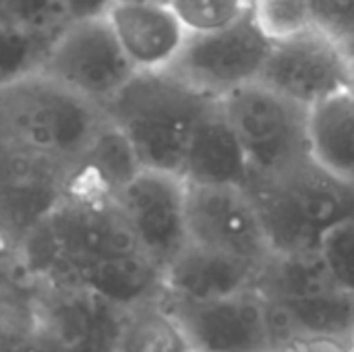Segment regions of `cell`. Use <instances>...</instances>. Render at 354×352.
<instances>
[{
  "instance_id": "9",
  "label": "cell",
  "mask_w": 354,
  "mask_h": 352,
  "mask_svg": "<svg viewBox=\"0 0 354 352\" xmlns=\"http://www.w3.org/2000/svg\"><path fill=\"white\" fill-rule=\"evenodd\" d=\"M187 183V180H185ZM189 243L263 268L274 249L245 187L187 183Z\"/></svg>"
},
{
  "instance_id": "16",
  "label": "cell",
  "mask_w": 354,
  "mask_h": 352,
  "mask_svg": "<svg viewBox=\"0 0 354 352\" xmlns=\"http://www.w3.org/2000/svg\"><path fill=\"white\" fill-rule=\"evenodd\" d=\"M307 149L315 166L354 185V87L338 89L307 108Z\"/></svg>"
},
{
  "instance_id": "23",
  "label": "cell",
  "mask_w": 354,
  "mask_h": 352,
  "mask_svg": "<svg viewBox=\"0 0 354 352\" xmlns=\"http://www.w3.org/2000/svg\"><path fill=\"white\" fill-rule=\"evenodd\" d=\"M280 352H353L351 344L332 338H292L284 342Z\"/></svg>"
},
{
  "instance_id": "13",
  "label": "cell",
  "mask_w": 354,
  "mask_h": 352,
  "mask_svg": "<svg viewBox=\"0 0 354 352\" xmlns=\"http://www.w3.org/2000/svg\"><path fill=\"white\" fill-rule=\"evenodd\" d=\"M66 23L58 0H0V85L39 71Z\"/></svg>"
},
{
  "instance_id": "6",
  "label": "cell",
  "mask_w": 354,
  "mask_h": 352,
  "mask_svg": "<svg viewBox=\"0 0 354 352\" xmlns=\"http://www.w3.org/2000/svg\"><path fill=\"white\" fill-rule=\"evenodd\" d=\"M270 50L272 39L247 10L239 21L222 29L189 33L183 50L166 71L209 98H222L259 81Z\"/></svg>"
},
{
  "instance_id": "18",
  "label": "cell",
  "mask_w": 354,
  "mask_h": 352,
  "mask_svg": "<svg viewBox=\"0 0 354 352\" xmlns=\"http://www.w3.org/2000/svg\"><path fill=\"white\" fill-rule=\"evenodd\" d=\"M139 170L141 164L129 139L106 116L91 145L71 170L64 185L114 197Z\"/></svg>"
},
{
  "instance_id": "17",
  "label": "cell",
  "mask_w": 354,
  "mask_h": 352,
  "mask_svg": "<svg viewBox=\"0 0 354 352\" xmlns=\"http://www.w3.org/2000/svg\"><path fill=\"white\" fill-rule=\"evenodd\" d=\"M116 317L112 352H193L180 319L162 295L116 309Z\"/></svg>"
},
{
  "instance_id": "22",
  "label": "cell",
  "mask_w": 354,
  "mask_h": 352,
  "mask_svg": "<svg viewBox=\"0 0 354 352\" xmlns=\"http://www.w3.org/2000/svg\"><path fill=\"white\" fill-rule=\"evenodd\" d=\"M315 25L336 35H354V0H311Z\"/></svg>"
},
{
  "instance_id": "10",
  "label": "cell",
  "mask_w": 354,
  "mask_h": 352,
  "mask_svg": "<svg viewBox=\"0 0 354 352\" xmlns=\"http://www.w3.org/2000/svg\"><path fill=\"white\" fill-rule=\"evenodd\" d=\"M164 301L180 319L195 352L278 351L270 305L255 286L214 301Z\"/></svg>"
},
{
  "instance_id": "12",
  "label": "cell",
  "mask_w": 354,
  "mask_h": 352,
  "mask_svg": "<svg viewBox=\"0 0 354 352\" xmlns=\"http://www.w3.org/2000/svg\"><path fill=\"white\" fill-rule=\"evenodd\" d=\"M106 19L137 73L166 71L189 37L168 0H114Z\"/></svg>"
},
{
  "instance_id": "5",
  "label": "cell",
  "mask_w": 354,
  "mask_h": 352,
  "mask_svg": "<svg viewBox=\"0 0 354 352\" xmlns=\"http://www.w3.org/2000/svg\"><path fill=\"white\" fill-rule=\"evenodd\" d=\"M234 129L251 176H278L309 160L307 108L261 81L220 98Z\"/></svg>"
},
{
  "instance_id": "7",
  "label": "cell",
  "mask_w": 354,
  "mask_h": 352,
  "mask_svg": "<svg viewBox=\"0 0 354 352\" xmlns=\"http://www.w3.org/2000/svg\"><path fill=\"white\" fill-rule=\"evenodd\" d=\"M39 73L104 108L137 71L104 15L68 21L50 46Z\"/></svg>"
},
{
  "instance_id": "28",
  "label": "cell",
  "mask_w": 354,
  "mask_h": 352,
  "mask_svg": "<svg viewBox=\"0 0 354 352\" xmlns=\"http://www.w3.org/2000/svg\"><path fill=\"white\" fill-rule=\"evenodd\" d=\"M193 352H195V351H193Z\"/></svg>"
},
{
  "instance_id": "11",
  "label": "cell",
  "mask_w": 354,
  "mask_h": 352,
  "mask_svg": "<svg viewBox=\"0 0 354 352\" xmlns=\"http://www.w3.org/2000/svg\"><path fill=\"white\" fill-rule=\"evenodd\" d=\"M114 199L139 247L164 272L189 243L185 178L172 172L141 168Z\"/></svg>"
},
{
  "instance_id": "27",
  "label": "cell",
  "mask_w": 354,
  "mask_h": 352,
  "mask_svg": "<svg viewBox=\"0 0 354 352\" xmlns=\"http://www.w3.org/2000/svg\"><path fill=\"white\" fill-rule=\"evenodd\" d=\"M0 239H2V237H0Z\"/></svg>"
},
{
  "instance_id": "24",
  "label": "cell",
  "mask_w": 354,
  "mask_h": 352,
  "mask_svg": "<svg viewBox=\"0 0 354 352\" xmlns=\"http://www.w3.org/2000/svg\"><path fill=\"white\" fill-rule=\"evenodd\" d=\"M66 21L89 19V17H104L114 0H58Z\"/></svg>"
},
{
  "instance_id": "26",
  "label": "cell",
  "mask_w": 354,
  "mask_h": 352,
  "mask_svg": "<svg viewBox=\"0 0 354 352\" xmlns=\"http://www.w3.org/2000/svg\"><path fill=\"white\" fill-rule=\"evenodd\" d=\"M270 352H280V351H270Z\"/></svg>"
},
{
  "instance_id": "19",
  "label": "cell",
  "mask_w": 354,
  "mask_h": 352,
  "mask_svg": "<svg viewBox=\"0 0 354 352\" xmlns=\"http://www.w3.org/2000/svg\"><path fill=\"white\" fill-rule=\"evenodd\" d=\"M317 255L334 286L354 297V216L334 222L322 232Z\"/></svg>"
},
{
  "instance_id": "21",
  "label": "cell",
  "mask_w": 354,
  "mask_h": 352,
  "mask_svg": "<svg viewBox=\"0 0 354 352\" xmlns=\"http://www.w3.org/2000/svg\"><path fill=\"white\" fill-rule=\"evenodd\" d=\"M189 33H207L239 21L249 0H168Z\"/></svg>"
},
{
  "instance_id": "4",
  "label": "cell",
  "mask_w": 354,
  "mask_h": 352,
  "mask_svg": "<svg viewBox=\"0 0 354 352\" xmlns=\"http://www.w3.org/2000/svg\"><path fill=\"white\" fill-rule=\"evenodd\" d=\"M255 288L266 297L278 349L292 338H332L351 344L354 297L334 286L317 251L272 255Z\"/></svg>"
},
{
  "instance_id": "14",
  "label": "cell",
  "mask_w": 354,
  "mask_h": 352,
  "mask_svg": "<svg viewBox=\"0 0 354 352\" xmlns=\"http://www.w3.org/2000/svg\"><path fill=\"white\" fill-rule=\"evenodd\" d=\"M261 268L245 259L187 243L164 268V297L176 301H214L253 288Z\"/></svg>"
},
{
  "instance_id": "2",
  "label": "cell",
  "mask_w": 354,
  "mask_h": 352,
  "mask_svg": "<svg viewBox=\"0 0 354 352\" xmlns=\"http://www.w3.org/2000/svg\"><path fill=\"white\" fill-rule=\"evenodd\" d=\"M220 98H209L168 71L135 73L102 108L129 139L141 168L183 176L193 131Z\"/></svg>"
},
{
  "instance_id": "3",
  "label": "cell",
  "mask_w": 354,
  "mask_h": 352,
  "mask_svg": "<svg viewBox=\"0 0 354 352\" xmlns=\"http://www.w3.org/2000/svg\"><path fill=\"white\" fill-rule=\"evenodd\" d=\"M245 189L276 255L317 251L328 226L354 216V185L330 176L311 158L278 176H251Z\"/></svg>"
},
{
  "instance_id": "1",
  "label": "cell",
  "mask_w": 354,
  "mask_h": 352,
  "mask_svg": "<svg viewBox=\"0 0 354 352\" xmlns=\"http://www.w3.org/2000/svg\"><path fill=\"white\" fill-rule=\"evenodd\" d=\"M104 120L97 104L39 71L0 85L2 135L64 176L79 164Z\"/></svg>"
},
{
  "instance_id": "25",
  "label": "cell",
  "mask_w": 354,
  "mask_h": 352,
  "mask_svg": "<svg viewBox=\"0 0 354 352\" xmlns=\"http://www.w3.org/2000/svg\"><path fill=\"white\" fill-rule=\"evenodd\" d=\"M351 351L354 352V336H353V340H351Z\"/></svg>"
},
{
  "instance_id": "20",
  "label": "cell",
  "mask_w": 354,
  "mask_h": 352,
  "mask_svg": "<svg viewBox=\"0 0 354 352\" xmlns=\"http://www.w3.org/2000/svg\"><path fill=\"white\" fill-rule=\"evenodd\" d=\"M249 10L272 41L315 25L311 0H249Z\"/></svg>"
},
{
  "instance_id": "8",
  "label": "cell",
  "mask_w": 354,
  "mask_h": 352,
  "mask_svg": "<svg viewBox=\"0 0 354 352\" xmlns=\"http://www.w3.org/2000/svg\"><path fill=\"white\" fill-rule=\"evenodd\" d=\"M259 81L309 108L338 89L354 87V62L336 35L313 25L272 41Z\"/></svg>"
},
{
  "instance_id": "15",
  "label": "cell",
  "mask_w": 354,
  "mask_h": 352,
  "mask_svg": "<svg viewBox=\"0 0 354 352\" xmlns=\"http://www.w3.org/2000/svg\"><path fill=\"white\" fill-rule=\"evenodd\" d=\"M183 178L195 185L218 187H247L251 178L249 160L220 100L209 104L193 131Z\"/></svg>"
}]
</instances>
